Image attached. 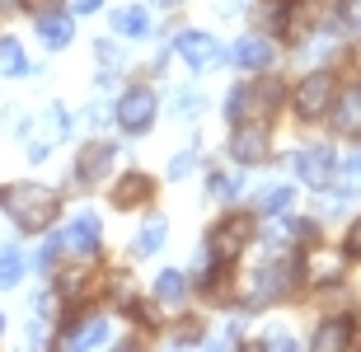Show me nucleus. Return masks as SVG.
Returning <instances> with one entry per match:
<instances>
[{
    "mask_svg": "<svg viewBox=\"0 0 361 352\" xmlns=\"http://www.w3.org/2000/svg\"><path fill=\"white\" fill-rule=\"evenodd\" d=\"M0 207L10 212V221L19 231H47L61 212V198L52 188H42V183H10V188L0 193Z\"/></svg>",
    "mask_w": 361,
    "mask_h": 352,
    "instance_id": "f257e3e1",
    "label": "nucleus"
},
{
    "mask_svg": "<svg viewBox=\"0 0 361 352\" xmlns=\"http://www.w3.org/2000/svg\"><path fill=\"white\" fill-rule=\"evenodd\" d=\"M281 104V85L277 80H258V85H235L226 95V118L230 122H244V118H268L272 109Z\"/></svg>",
    "mask_w": 361,
    "mask_h": 352,
    "instance_id": "f03ea898",
    "label": "nucleus"
},
{
    "mask_svg": "<svg viewBox=\"0 0 361 352\" xmlns=\"http://www.w3.org/2000/svg\"><path fill=\"white\" fill-rule=\"evenodd\" d=\"M254 240V217H244V212H230V217H221L212 226V235H207V249H212V258H221V263H230V258H240V249Z\"/></svg>",
    "mask_w": 361,
    "mask_h": 352,
    "instance_id": "7ed1b4c3",
    "label": "nucleus"
},
{
    "mask_svg": "<svg viewBox=\"0 0 361 352\" xmlns=\"http://www.w3.org/2000/svg\"><path fill=\"white\" fill-rule=\"evenodd\" d=\"M334 95H338V80L329 75V71H314V75H305V80L295 85V113L300 118H324V113L334 109Z\"/></svg>",
    "mask_w": 361,
    "mask_h": 352,
    "instance_id": "20e7f679",
    "label": "nucleus"
},
{
    "mask_svg": "<svg viewBox=\"0 0 361 352\" xmlns=\"http://www.w3.org/2000/svg\"><path fill=\"white\" fill-rule=\"evenodd\" d=\"M155 113H160V104H155V90H146V85H136V90H127V95L118 99V127L132 132V136L150 132Z\"/></svg>",
    "mask_w": 361,
    "mask_h": 352,
    "instance_id": "39448f33",
    "label": "nucleus"
},
{
    "mask_svg": "<svg viewBox=\"0 0 361 352\" xmlns=\"http://www.w3.org/2000/svg\"><path fill=\"white\" fill-rule=\"evenodd\" d=\"M230 155L240 164H263L272 155V141H268V122H235V136H230Z\"/></svg>",
    "mask_w": 361,
    "mask_h": 352,
    "instance_id": "423d86ee",
    "label": "nucleus"
},
{
    "mask_svg": "<svg viewBox=\"0 0 361 352\" xmlns=\"http://www.w3.org/2000/svg\"><path fill=\"white\" fill-rule=\"evenodd\" d=\"M61 136H66V113L52 104V109H42V118L28 127V160H42Z\"/></svg>",
    "mask_w": 361,
    "mask_h": 352,
    "instance_id": "0eeeda50",
    "label": "nucleus"
},
{
    "mask_svg": "<svg viewBox=\"0 0 361 352\" xmlns=\"http://www.w3.org/2000/svg\"><path fill=\"white\" fill-rule=\"evenodd\" d=\"M56 240H61V249H66V254L94 258V249H99V217H94V212H80V217L71 221Z\"/></svg>",
    "mask_w": 361,
    "mask_h": 352,
    "instance_id": "6e6552de",
    "label": "nucleus"
},
{
    "mask_svg": "<svg viewBox=\"0 0 361 352\" xmlns=\"http://www.w3.org/2000/svg\"><path fill=\"white\" fill-rule=\"evenodd\" d=\"M178 56H183L192 71H212L216 61H221V42H216L212 33H183V38H178Z\"/></svg>",
    "mask_w": 361,
    "mask_h": 352,
    "instance_id": "1a4fd4ad",
    "label": "nucleus"
},
{
    "mask_svg": "<svg viewBox=\"0 0 361 352\" xmlns=\"http://www.w3.org/2000/svg\"><path fill=\"white\" fill-rule=\"evenodd\" d=\"M295 174L305 178L310 188H324V183H334V150H329V146L300 150V155H295Z\"/></svg>",
    "mask_w": 361,
    "mask_h": 352,
    "instance_id": "9d476101",
    "label": "nucleus"
},
{
    "mask_svg": "<svg viewBox=\"0 0 361 352\" xmlns=\"http://www.w3.org/2000/svg\"><path fill=\"white\" fill-rule=\"evenodd\" d=\"M113 155H118V150L108 146V141H94V146H85L80 155H75V174H80V183H99V178L113 169Z\"/></svg>",
    "mask_w": 361,
    "mask_h": 352,
    "instance_id": "9b49d317",
    "label": "nucleus"
},
{
    "mask_svg": "<svg viewBox=\"0 0 361 352\" xmlns=\"http://www.w3.org/2000/svg\"><path fill=\"white\" fill-rule=\"evenodd\" d=\"M334 127L343 136H361V85H352V90H343V95H334Z\"/></svg>",
    "mask_w": 361,
    "mask_h": 352,
    "instance_id": "f8f14e48",
    "label": "nucleus"
},
{
    "mask_svg": "<svg viewBox=\"0 0 361 352\" xmlns=\"http://www.w3.org/2000/svg\"><path fill=\"white\" fill-rule=\"evenodd\" d=\"M150 193H155L150 174H122L118 183H113V207H118V212H132V207L150 202Z\"/></svg>",
    "mask_w": 361,
    "mask_h": 352,
    "instance_id": "ddd939ff",
    "label": "nucleus"
},
{
    "mask_svg": "<svg viewBox=\"0 0 361 352\" xmlns=\"http://www.w3.org/2000/svg\"><path fill=\"white\" fill-rule=\"evenodd\" d=\"M235 66H244V71H268L272 66V42L263 38V33H249V38H240L235 42Z\"/></svg>",
    "mask_w": 361,
    "mask_h": 352,
    "instance_id": "4468645a",
    "label": "nucleus"
},
{
    "mask_svg": "<svg viewBox=\"0 0 361 352\" xmlns=\"http://www.w3.org/2000/svg\"><path fill=\"white\" fill-rule=\"evenodd\" d=\"M108 334H113V324H108L104 315H85L80 329H71L61 343L66 348H99V343H108Z\"/></svg>",
    "mask_w": 361,
    "mask_h": 352,
    "instance_id": "2eb2a0df",
    "label": "nucleus"
},
{
    "mask_svg": "<svg viewBox=\"0 0 361 352\" xmlns=\"http://www.w3.org/2000/svg\"><path fill=\"white\" fill-rule=\"evenodd\" d=\"M352 320H324L319 329H314V348L319 352H338V348H352Z\"/></svg>",
    "mask_w": 361,
    "mask_h": 352,
    "instance_id": "dca6fc26",
    "label": "nucleus"
},
{
    "mask_svg": "<svg viewBox=\"0 0 361 352\" xmlns=\"http://www.w3.org/2000/svg\"><path fill=\"white\" fill-rule=\"evenodd\" d=\"M113 33H122V38H150V14L141 5H122V10H113Z\"/></svg>",
    "mask_w": 361,
    "mask_h": 352,
    "instance_id": "f3484780",
    "label": "nucleus"
},
{
    "mask_svg": "<svg viewBox=\"0 0 361 352\" xmlns=\"http://www.w3.org/2000/svg\"><path fill=\"white\" fill-rule=\"evenodd\" d=\"M38 38L47 42V47H66L71 38H75V24H71V14H38Z\"/></svg>",
    "mask_w": 361,
    "mask_h": 352,
    "instance_id": "a211bd4d",
    "label": "nucleus"
},
{
    "mask_svg": "<svg viewBox=\"0 0 361 352\" xmlns=\"http://www.w3.org/2000/svg\"><path fill=\"white\" fill-rule=\"evenodd\" d=\"M155 301H160V305H169V310H178V305H183L188 301V277L183 272H160V277H155Z\"/></svg>",
    "mask_w": 361,
    "mask_h": 352,
    "instance_id": "6ab92c4d",
    "label": "nucleus"
},
{
    "mask_svg": "<svg viewBox=\"0 0 361 352\" xmlns=\"http://www.w3.org/2000/svg\"><path fill=\"white\" fill-rule=\"evenodd\" d=\"M164 240H169V226H164L160 217H150L146 226H141V235H136V254H141V258L160 254V249H164Z\"/></svg>",
    "mask_w": 361,
    "mask_h": 352,
    "instance_id": "aec40b11",
    "label": "nucleus"
},
{
    "mask_svg": "<svg viewBox=\"0 0 361 352\" xmlns=\"http://www.w3.org/2000/svg\"><path fill=\"white\" fill-rule=\"evenodd\" d=\"M300 272L305 277H314V282H338V272H343V263L329 254H319V249H310V258L300 263Z\"/></svg>",
    "mask_w": 361,
    "mask_h": 352,
    "instance_id": "412c9836",
    "label": "nucleus"
},
{
    "mask_svg": "<svg viewBox=\"0 0 361 352\" xmlns=\"http://www.w3.org/2000/svg\"><path fill=\"white\" fill-rule=\"evenodd\" d=\"M0 75H28V61H24L19 38H0Z\"/></svg>",
    "mask_w": 361,
    "mask_h": 352,
    "instance_id": "4be33fe9",
    "label": "nucleus"
},
{
    "mask_svg": "<svg viewBox=\"0 0 361 352\" xmlns=\"http://www.w3.org/2000/svg\"><path fill=\"white\" fill-rule=\"evenodd\" d=\"M291 207V188H268V193H258V212L263 217H281Z\"/></svg>",
    "mask_w": 361,
    "mask_h": 352,
    "instance_id": "5701e85b",
    "label": "nucleus"
},
{
    "mask_svg": "<svg viewBox=\"0 0 361 352\" xmlns=\"http://www.w3.org/2000/svg\"><path fill=\"white\" fill-rule=\"evenodd\" d=\"M24 277V258H19V249H0V286H14Z\"/></svg>",
    "mask_w": 361,
    "mask_h": 352,
    "instance_id": "b1692460",
    "label": "nucleus"
},
{
    "mask_svg": "<svg viewBox=\"0 0 361 352\" xmlns=\"http://www.w3.org/2000/svg\"><path fill=\"white\" fill-rule=\"evenodd\" d=\"M338 19H343V33L348 38H361V0H343L338 5Z\"/></svg>",
    "mask_w": 361,
    "mask_h": 352,
    "instance_id": "393cba45",
    "label": "nucleus"
},
{
    "mask_svg": "<svg viewBox=\"0 0 361 352\" xmlns=\"http://www.w3.org/2000/svg\"><path fill=\"white\" fill-rule=\"evenodd\" d=\"M240 188H244L240 174H212V193H216V198H235Z\"/></svg>",
    "mask_w": 361,
    "mask_h": 352,
    "instance_id": "a878e982",
    "label": "nucleus"
},
{
    "mask_svg": "<svg viewBox=\"0 0 361 352\" xmlns=\"http://www.w3.org/2000/svg\"><path fill=\"white\" fill-rule=\"evenodd\" d=\"M338 52V33H319L305 42V56H334Z\"/></svg>",
    "mask_w": 361,
    "mask_h": 352,
    "instance_id": "bb28decb",
    "label": "nucleus"
},
{
    "mask_svg": "<svg viewBox=\"0 0 361 352\" xmlns=\"http://www.w3.org/2000/svg\"><path fill=\"white\" fill-rule=\"evenodd\" d=\"M343 254L352 258V263H361V217L348 226V240H343Z\"/></svg>",
    "mask_w": 361,
    "mask_h": 352,
    "instance_id": "cd10ccee",
    "label": "nucleus"
},
{
    "mask_svg": "<svg viewBox=\"0 0 361 352\" xmlns=\"http://www.w3.org/2000/svg\"><path fill=\"white\" fill-rule=\"evenodd\" d=\"M197 164V155L192 150H183V155H174V164H169V178H188V169Z\"/></svg>",
    "mask_w": 361,
    "mask_h": 352,
    "instance_id": "c85d7f7f",
    "label": "nucleus"
},
{
    "mask_svg": "<svg viewBox=\"0 0 361 352\" xmlns=\"http://www.w3.org/2000/svg\"><path fill=\"white\" fill-rule=\"evenodd\" d=\"M174 109H178V113H183V118H192V113H197V109H202V99H197V95H192V90H183V95H178V104H174Z\"/></svg>",
    "mask_w": 361,
    "mask_h": 352,
    "instance_id": "c756f323",
    "label": "nucleus"
},
{
    "mask_svg": "<svg viewBox=\"0 0 361 352\" xmlns=\"http://www.w3.org/2000/svg\"><path fill=\"white\" fill-rule=\"evenodd\" d=\"M263 348H272V352H286V348H295V339H291V334H268V339H263Z\"/></svg>",
    "mask_w": 361,
    "mask_h": 352,
    "instance_id": "7c9ffc66",
    "label": "nucleus"
},
{
    "mask_svg": "<svg viewBox=\"0 0 361 352\" xmlns=\"http://www.w3.org/2000/svg\"><path fill=\"white\" fill-rule=\"evenodd\" d=\"M99 5H104V0H66V10H71V14H94Z\"/></svg>",
    "mask_w": 361,
    "mask_h": 352,
    "instance_id": "2f4dec72",
    "label": "nucleus"
},
{
    "mask_svg": "<svg viewBox=\"0 0 361 352\" xmlns=\"http://www.w3.org/2000/svg\"><path fill=\"white\" fill-rule=\"evenodd\" d=\"M24 5H28L33 14H47V10H52V0H24Z\"/></svg>",
    "mask_w": 361,
    "mask_h": 352,
    "instance_id": "473e14b6",
    "label": "nucleus"
},
{
    "mask_svg": "<svg viewBox=\"0 0 361 352\" xmlns=\"http://www.w3.org/2000/svg\"><path fill=\"white\" fill-rule=\"evenodd\" d=\"M0 329H5V315H0Z\"/></svg>",
    "mask_w": 361,
    "mask_h": 352,
    "instance_id": "72a5a7b5",
    "label": "nucleus"
},
{
    "mask_svg": "<svg viewBox=\"0 0 361 352\" xmlns=\"http://www.w3.org/2000/svg\"><path fill=\"white\" fill-rule=\"evenodd\" d=\"M357 324H361V315H357Z\"/></svg>",
    "mask_w": 361,
    "mask_h": 352,
    "instance_id": "f704fd0d",
    "label": "nucleus"
}]
</instances>
